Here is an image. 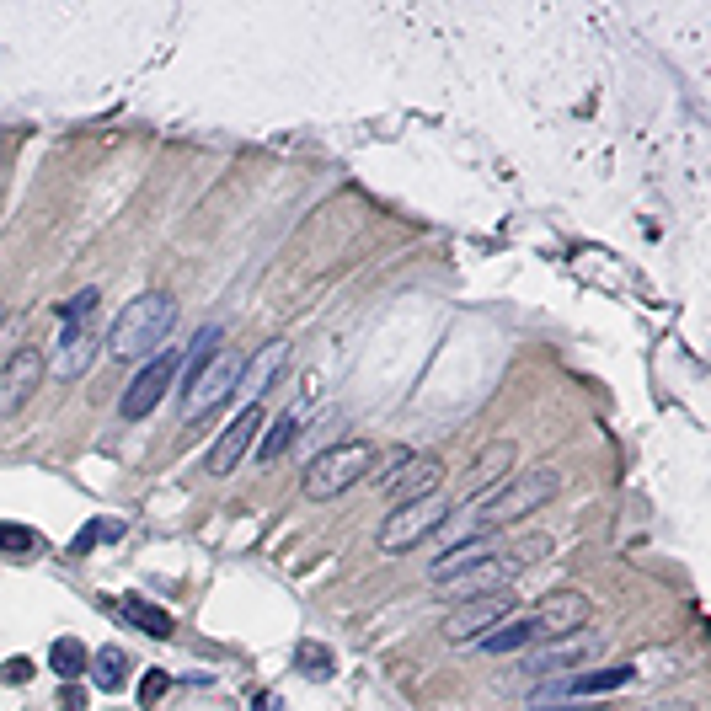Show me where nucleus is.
<instances>
[{"mask_svg":"<svg viewBox=\"0 0 711 711\" xmlns=\"http://www.w3.org/2000/svg\"><path fill=\"white\" fill-rule=\"evenodd\" d=\"M556 492H562V476L556 471H524V476H508L503 487L482 492V498H466L455 508V540H492L498 535V524H514L524 514H540V503H551Z\"/></svg>","mask_w":711,"mask_h":711,"instance_id":"f257e3e1","label":"nucleus"},{"mask_svg":"<svg viewBox=\"0 0 711 711\" xmlns=\"http://www.w3.org/2000/svg\"><path fill=\"white\" fill-rule=\"evenodd\" d=\"M172 327H177V300L156 289V295H139V300L123 305L102 343H107L113 359H139V353H161Z\"/></svg>","mask_w":711,"mask_h":711,"instance_id":"f03ea898","label":"nucleus"},{"mask_svg":"<svg viewBox=\"0 0 711 711\" xmlns=\"http://www.w3.org/2000/svg\"><path fill=\"white\" fill-rule=\"evenodd\" d=\"M369 471H375V444H369V439H343V444L321 450L311 466H305L300 487H305V498H311V503H332V498H343V492L359 487Z\"/></svg>","mask_w":711,"mask_h":711,"instance_id":"7ed1b4c3","label":"nucleus"},{"mask_svg":"<svg viewBox=\"0 0 711 711\" xmlns=\"http://www.w3.org/2000/svg\"><path fill=\"white\" fill-rule=\"evenodd\" d=\"M241 369H246V359H241L236 348H214V359H204L198 369H188V385H182V423L209 417L220 401L236 396Z\"/></svg>","mask_w":711,"mask_h":711,"instance_id":"20e7f679","label":"nucleus"},{"mask_svg":"<svg viewBox=\"0 0 711 711\" xmlns=\"http://www.w3.org/2000/svg\"><path fill=\"white\" fill-rule=\"evenodd\" d=\"M455 508L439 498H417V503H396L391 514H385V524H380V535H375V546L385 551V556H401V551H412V546H423L428 535L439 530L444 519H450Z\"/></svg>","mask_w":711,"mask_h":711,"instance_id":"39448f33","label":"nucleus"},{"mask_svg":"<svg viewBox=\"0 0 711 711\" xmlns=\"http://www.w3.org/2000/svg\"><path fill=\"white\" fill-rule=\"evenodd\" d=\"M177 348H161L156 359H150L145 369H139V375L123 385V396H118V417L123 423H139V417H150L166 401V391H172L177 385Z\"/></svg>","mask_w":711,"mask_h":711,"instance_id":"423d86ee","label":"nucleus"},{"mask_svg":"<svg viewBox=\"0 0 711 711\" xmlns=\"http://www.w3.org/2000/svg\"><path fill=\"white\" fill-rule=\"evenodd\" d=\"M631 685V669H573V674H556L551 685H540L530 701L535 706H583V695H610V690H621Z\"/></svg>","mask_w":711,"mask_h":711,"instance_id":"0eeeda50","label":"nucleus"},{"mask_svg":"<svg viewBox=\"0 0 711 711\" xmlns=\"http://www.w3.org/2000/svg\"><path fill=\"white\" fill-rule=\"evenodd\" d=\"M508 615H514V599H508V589L460 599V605L450 610V621H444V642H476V637H487L498 621H508Z\"/></svg>","mask_w":711,"mask_h":711,"instance_id":"6e6552de","label":"nucleus"},{"mask_svg":"<svg viewBox=\"0 0 711 711\" xmlns=\"http://www.w3.org/2000/svg\"><path fill=\"white\" fill-rule=\"evenodd\" d=\"M257 439H262V407H241V417H230L225 434L214 439V450L204 455V471L209 476H230L246 455L257 450Z\"/></svg>","mask_w":711,"mask_h":711,"instance_id":"1a4fd4ad","label":"nucleus"},{"mask_svg":"<svg viewBox=\"0 0 711 711\" xmlns=\"http://www.w3.org/2000/svg\"><path fill=\"white\" fill-rule=\"evenodd\" d=\"M38 380H43V353L17 348L6 364H0V417H17L27 407V396L38 391Z\"/></svg>","mask_w":711,"mask_h":711,"instance_id":"9d476101","label":"nucleus"},{"mask_svg":"<svg viewBox=\"0 0 711 711\" xmlns=\"http://www.w3.org/2000/svg\"><path fill=\"white\" fill-rule=\"evenodd\" d=\"M589 610H594V599H589V594H578V589H556V594L540 599L535 626H540V637H573V631L589 626Z\"/></svg>","mask_w":711,"mask_h":711,"instance_id":"9b49d317","label":"nucleus"},{"mask_svg":"<svg viewBox=\"0 0 711 711\" xmlns=\"http://www.w3.org/2000/svg\"><path fill=\"white\" fill-rule=\"evenodd\" d=\"M97 353H102V337L91 332V321H81V327H65V332H59V348H54V359L43 364V369H54L59 380H81Z\"/></svg>","mask_w":711,"mask_h":711,"instance_id":"f8f14e48","label":"nucleus"},{"mask_svg":"<svg viewBox=\"0 0 711 711\" xmlns=\"http://www.w3.org/2000/svg\"><path fill=\"white\" fill-rule=\"evenodd\" d=\"M594 637L589 631H573V637H551L546 647H535L530 658H524V669L530 674H567V669H578V663H589L594 658Z\"/></svg>","mask_w":711,"mask_h":711,"instance_id":"ddd939ff","label":"nucleus"},{"mask_svg":"<svg viewBox=\"0 0 711 711\" xmlns=\"http://www.w3.org/2000/svg\"><path fill=\"white\" fill-rule=\"evenodd\" d=\"M284 364H289V343H284V337L262 343V348L252 353V359H246V369H241V385H236L241 407H257V396L278 380V369H284Z\"/></svg>","mask_w":711,"mask_h":711,"instance_id":"4468645a","label":"nucleus"},{"mask_svg":"<svg viewBox=\"0 0 711 711\" xmlns=\"http://www.w3.org/2000/svg\"><path fill=\"white\" fill-rule=\"evenodd\" d=\"M439 482H444V460L439 455H417V460H407L396 476H391V498L396 503H417V498H434L439 492Z\"/></svg>","mask_w":711,"mask_h":711,"instance_id":"2eb2a0df","label":"nucleus"},{"mask_svg":"<svg viewBox=\"0 0 711 711\" xmlns=\"http://www.w3.org/2000/svg\"><path fill=\"white\" fill-rule=\"evenodd\" d=\"M113 615H123L129 626H139L145 637H156V642H166V637L177 631L172 615H166L161 605H150V599H139V594H118V599H113Z\"/></svg>","mask_w":711,"mask_h":711,"instance_id":"dca6fc26","label":"nucleus"},{"mask_svg":"<svg viewBox=\"0 0 711 711\" xmlns=\"http://www.w3.org/2000/svg\"><path fill=\"white\" fill-rule=\"evenodd\" d=\"M508 471H514V444L498 439L492 450L476 455V466H471V492H466V498H482V492L503 487V482H508Z\"/></svg>","mask_w":711,"mask_h":711,"instance_id":"f3484780","label":"nucleus"},{"mask_svg":"<svg viewBox=\"0 0 711 711\" xmlns=\"http://www.w3.org/2000/svg\"><path fill=\"white\" fill-rule=\"evenodd\" d=\"M305 401H311V396H305ZM305 401H300V407H289V412H278L273 423H268V434L257 439V450H252V455L262 460V466L284 460V455H289V444L300 439V412H305Z\"/></svg>","mask_w":711,"mask_h":711,"instance_id":"a211bd4d","label":"nucleus"},{"mask_svg":"<svg viewBox=\"0 0 711 711\" xmlns=\"http://www.w3.org/2000/svg\"><path fill=\"white\" fill-rule=\"evenodd\" d=\"M487 556H498V540H460V546H444V556H434L428 578L444 583V578L466 573V567H476V562H487Z\"/></svg>","mask_w":711,"mask_h":711,"instance_id":"6ab92c4d","label":"nucleus"},{"mask_svg":"<svg viewBox=\"0 0 711 711\" xmlns=\"http://www.w3.org/2000/svg\"><path fill=\"white\" fill-rule=\"evenodd\" d=\"M535 637H540L535 615H508V621H498L487 637H476V647H482V653H519V647L535 642Z\"/></svg>","mask_w":711,"mask_h":711,"instance_id":"aec40b11","label":"nucleus"},{"mask_svg":"<svg viewBox=\"0 0 711 711\" xmlns=\"http://www.w3.org/2000/svg\"><path fill=\"white\" fill-rule=\"evenodd\" d=\"M91 685L97 690H123V679H129V653H123V647H102V653H91Z\"/></svg>","mask_w":711,"mask_h":711,"instance_id":"412c9836","label":"nucleus"},{"mask_svg":"<svg viewBox=\"0 0 711 711\" xmlns=\"http://www.w3.org/2000/svg\"><path fill=\"white\" fill-rule=\"evenodd\" d=\"M86 663H91V653H86L81 637H59V642L49 647V669L65 679V685H75V679L86 674Z\"/></svg>","mask_w":711,"mask_h":711,"instance_id":"4be33fe9","label":"nucleus"},{"mask_svg":"<svg viewBox=\"0 0 711 711\" xmlns=\"http://www.w3.org/2000/svg\"><path fill=\"white\" fill-rule=\"evenodd\" d=\"M118 535H123L118 519H91L86 530L70 540V562H81V556H91V546H102V540H118Z\"/></svg>","mask_w":711,"mask_h":711,"instance_id":"5701e85b","label":"nucleus"},{"mask_svg":"<svg viewBox=\"0 0 711 711\" xmlns=\"http://www.w3.org/2000/svg\"><path fill=\"white\" fill-rule=\"evenodd\" d=\"M295 669L311 674V679H327V674L337 669V658H332L321 642H300V647H295Z\"/></svg>","mask_w":711,"mask_h":711,"instance_id":"b1692460","label":"nucleus"},{"mask_svg":"<svg viewBox=\"0 0 711 711\" xmlns=\"http://www.w3.org/2000/svg\"><path fill=\"white\" fill-rule=\"evenodd\" d=\"M0 551H11V556H33V551H43V535H38V530H27V524H0Z\"/></svg>","mask_w":711,"mask_h":711,"instance_id":"393cba45","label":"nucleus"},{"mask_svg":"<svg viewBox=\"0 0 711 711\" xmlns=\"http://www.w3.org/2000/svg\"><path fill=\"white\" fill-rule=\"evenodd\" d=\"M97 305H102L97 289H81V295H70L65 305H59V316H65V327H81V321L97 316Z\"/></svg>","mask_w":711,"mask_h":711,"instance_id":"a878e982","label":"nucleus"},{"mask_svg":"<svg viewBox=\"0 0 711 711\" xmlns=\"http://www.w3.org/2000/svg\"><path fill=\"white\" fill-rule=\"evenodd\" d=\"M166 690H172V674H166V669H145V679H139V706L156 711L166 701Z\"/></svg>","mask_w":711,"mask_h":711,"instance_id":"bb28decb","label":"nucleus"},{"mask_svg":"<svg viewBox=\"0 0 711 711\" xmlns=\"http://www.w3.org/2000/svg\"><path fill=\"white\" fill-rule=\"evenodd\" d=\"M33 679V658H6L0 663V685H27Z\"/></svg>","mask_w":711,"mask_h":711,"instance_id":"cd10ccee","label":"nucleus"},{"mask_svg":"<svg viewBox=\"0 0 711 711\" xmlns=\"http://www.w3.org/2000/svg\"><path fill=\"white\" fill-rule=\"evenodd\" d=\"M59 711H86V690L81 685H59Z\"/></svg>","mask_w":711,"mask_h":711,"instance_id":"c85d7f7f","label":"nucleus"},{"mask_svg":"<svg viewBox=\"0 0 711 711\" xmlns=\"http://www.w3.org/2000/svg\"><path fill=\"white\" fill-rule=\"evenodd\" d=\"M252 711H284V701H278V695H273V690H262V695H257V701H252Z\"/></svg>","mask_w":711,"mask_h":711,"instance_id":"c756f323","label":"nucleus"},{"mask_svg":"<svg viewBox=\"0 0 711 711\" xmlns=\"http://www.w3.org/2000/svg\"><path fill=\"white\" fill-rule=\"evenodd\" d=\"M647 711H695V706H685V701H658V706H647Z\"/></svg>","mask_w":711,"mask_h":711,"instance_id":"7c9ffc66","label":"nucleus"},{"mask_svg":"<svg viewBox=\"0 0 711 711\" xmlns=\"http://www.w3.org/2000/svg\"><path fill=\"white\" fill-rule=\"evenodd\" d=\"M546 711H605V706H546Z\"/></svg>","mask_w":711,"mask_h":711,"instance_id":"2f4dec72","label":"nucleus"}]
</instances>
